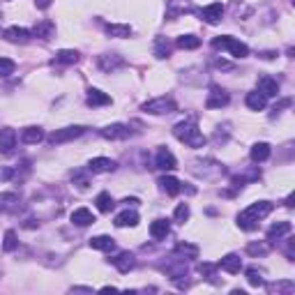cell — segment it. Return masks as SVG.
<instances>
[{
  "label": "cell",
  "instance_id": "cell-1",
  "mask_svg": "<svg viewBox=\"0 0 295 295\" xmlns=\"http://www.w3.org/2000/svg\"><path fill=\"white\" fill-rule=\"evenodd\" d=\"M270 212H272V203H270V201H258V203H251L247 210L240 212L238 224H240V228H245V231H254V228H258V221L263 219V217H268Z\"/></svg>",
  "mask_w": 295,
  "mask_h": 295
},
{
  "label": "cell",
  "instance_id": "cell-2",
  "mask_svg": "<svg viewBox=\"0 0 295 295\" xmlns=\"http://www.w3.org/2000/svg\"><path fill=\"white\" fill-rule=\"evenodd\" d=\"M173 136L178 141H182V143H187L189 148H203L205 141H208L203 136V132L196 127V122H191V120L178 122V125L173 127Z\"/></svg>",
  "mask_w": 295,
  "mask_h": 295
},
{
  "label": "cell",
  "instance_id": "cell-3",
  "mask_svg": "<svg viewBox=\"0 0 295 295\" xmlns=\"http://www.w3.org/2000/svg\"><path fill=\"white\" fill-rule=\"evenodd\" d=\"M212 46H215V49H226L233 58H247V55H249L247 44H242L240 40H233V37H215V40H212Z\"/></svg>",
  "mask_w": 295,
  "mask_h": 295
},
{
  "label": "cell",
  "instance_id": "cell-4",
  "mask_svg": "<svg viewBox=\"0 0 295 295\" xmlns=\"http://www.w3.org/2000/svg\"><path fill=\"white\" fill-rule=\"evenodd\" d=\"M85 129L88 127H83V125H74V127H62V129H55L53 134L49 136V143H67V141H74V139H79V136H83L85 134Z\"/></svg>",
  "mask_w": 295,
  "mask_h": 295
},
{
  "label": "cell",
  "instance_id": "cell-5",
  "mask_svg": "<svg viewBox=\"0 0 295 295\" xmlns=\"http://www.w3.org/2000/svg\"><path fill=\"white\" fill-rule=\"evenodd\" d=\"M141 109H143L145 113H152V115H166V113H173L175 111V102L169 100V97H159V100L145 102Z\"/></svg>",
  "mask_w": 295,
  "mask_h": 295
},
{
  "label": "cell",
  "instance_id": "cell-6",
  "mask_svg": "<svg viewBox=\"0 0 295 295\" xmlns=\"http://www.w3.org/2000/svg\"><path fill=\"white\" fill-rule=\"evenodd\" d=\"M221 14H224V5H221V3H212V5H208V7L201 10V19H203L205 23H210V25L219 23Z\"/></svg>",
  "mask_w": 295,
  "mask_h": 295
},
{
  "label": "cell",
  "instance_id": "cell-7",
  "mask_svg": "<svg viewBox=\"0 0 295 295\" xmlns=\"http://www.w3.org/2000/svg\"><path fill=\"white\" fill-rule=\"evenodd\" d=\"M100 134L104 136V139H109V141H122V139L129 136V129H127L125 125H120V122H113V125H106Z\"/></svg>",
  "mask_w": 295,
  "mask_h": 295
},
{
  "label": "cell",
  "instance_id": "cell-8",
  "mask_svg": "<svg viewBox=\"0 0 295 295\" xmlns=\"http://www.w3.org/2000/svg\"><path fill=\"white\" fill-rule=\"evenodd\" d=\"M14 148H16V132L10 129V127L0 129V152L3 155H10Z\"/></svg>",
  "mask_w": 295,
  "mask_h": 295
},
{
  "label": "cell",
  "instance_id": "cell-9",
  "mask_svg": "<svg viewBox=\"0 0 295 295\" xmlns=\"http://www.w3.org/2000/svg\"><path fill=\"white\" fill-rule=\"evenodd\" d=\"M155 166L161 171H173L175 166H178V161H175L173 152L166 150V148H159V152H157V159H155Z\"/></svg>",
  "mask_w": 295,
  "mask_h": 295
},
{
  "label": "cell",
  "instance_id": "cell-10",
  "mask_svg": "<svg viewBox=\"0 0 295 295\" xmlns=\"http://www.w3.org/2000/svg\"><path fill=\"white\" fill-rule=\"evenodd\" d=\"M115 161L109 159V157H95V159H90V164H88V171H92V173H109V171H115Z\"/></svg>",
  "mask_w": 295,
  "mask_h": 295
},
{
  "label": "cell",
  "instance_id": "cell-11",
  "mask_svg": "<svg viewBox=\"0 0 295 295\" xmlns=\"http://www.w3.org/2000/svg\"><path fill=\"white\" fill-rule=\"evenodd\" d=\"M228 104V95H226L224 90H219L217 85H212L210 88V97H208V102H205V106L208 109H221V106Z\"/></svg>",
  "mask_w": 295,
  "mask_h": 295
},
{
  "label": "cell",
  "instance_id": "cell-12",
  "mask_svg": "<svg viewBox=\"0 0 295 295\" xmlns=\"http://www.w3.org/2000/svg\"><path fill=\"white\" fill-rule=\"evenodd\" d=\"M219 268L224 272H228V275H238V272L242 270V260H240V256H238V254H228V256H224V258L219 260Z\"/></svg>",
  "mask_w": 295,
  "mask_h": 295
},
{
  "label": "cell",
  "instance_id": "cell-13",
  "mask_svg": "<svg viewBox=\"0 0 295 295\" xmlns=\"http://www.w3.org/2000/svg\"><path fill=\"white\" fill-rule=\"evenodd\" d=\"M5 40L12 42V44H25V42L30 40V32L25 30V28H19V25H12L5 30Z\"/></svg>",
  "mask_w": 295,
  "mask_h": 295
},
{
  "label": "cell",
  "instance_id": "cell-14",
  "mask_svg": "<svg viewBox=\"0 0 295 295\" xmlns=\"http://www.w3.org/2000/svg\"><path fill=\"white\" fill-rule=\"evenodd\" d=\"M113 260V265L118 268V270L122 272V275H127V272L132 270L136 265V260H134V254H129V251H120V254L115 256V258H111Z\"/></svg>",
  "mask_w": 295,
  "mask_h": 295
},
{
  "label": "cell",
  "instance_id": "cell-15",
  "mask_svg": "<svg viewBox=\"0 0 295 295\" xmlns=\"http://www.w3.org/2000/svg\"><path fill=\"white\" fill-rule=\"evenodd\" d=\"M290 231H293V224H290V221H277V224H272L270 231H268V240L277 242V240H281L286 233H290Z\"/></svg>",
  "mask_w": 295,
  "mask_h": 295
},
{
  "label": "cell",
  "instance_id": "cell-16",
  "mask_svg": "<svg viewBox=\"0 0 295 295\" xmlns=\"http://www.w3.org/2000/svg\"><path fill=\"white\" fill-rule=\"evenodd\" d=\"M258 92H263L265 97H277L279 95V83L272 76H260L258 79Z\"/></svg>",
  "mask_w": 295,
  "mask_h": 295
},
{
  "label": "cell",
  "instance_id": "cell-17",
  "mask_svg": "<svg viewBox=\"0 0 295 295\" xmlns=\"http://www.w3.org/2000/svg\"><path fill=\"white\" fill-rule=\"evenodd\" d=\"M159 187H161V189H164L169 196L180 194V189H182L180 180H178V178H173V175H161V178H159Z\"/></svg>",
  "mask_w": 295,
  "mask_h": 295
},
{
  "label": "cell",
  "instance_id": "cell-18",
  "mask_svg": "<svg viewBox=\"0 0 295 295\" xmlns=\"http://www.w3.org/2000/svg\"><path fill=\"white\" fill-rule=\"evenodd\" d=\"M72 221H74L76 226H90V224H95V215H92L88 208H79V210H74L72 212Z\"/></svg>",
  "mask_w": 295,
  "mask_h": 295
},
{
  "label": "cell",
  "instance_id": "cell-19",
  "mask_svg": "<svg viewBox=\"0 0 295 295\" xmlns=\"http://www.w3.org/2000/svg\"><path fill=\"white\" fill-rule=\"evenodd\" d=\"M32 35L35 37H42V40H51V37L55 35V23L53 21H40V23L35 25V30H32Z\"/></svg>",
  "mask_w": 295,
  "mask_h": 295
},
{
  "label": "cell",
  "instance_id": "cell-20",
  "mask_svg": "<svg viewBox=\"0 0 295 295\" xmlns=\"http://www.w3.org/2000/svg\"><path fill=\"white\" fill-rule=\"evenodd\" d=\"M169 231H171V226H169V221H166V219H155L150 224L152 240H164L166 235H169Z\"/></svg>",
  "mask_w": 295,
  "mask_h": 295
},
{
  "label": "cell",
  "instance_id": "cell-21",
  "mask_svg": "<svg viewBox=\"0 0 295 295\" xmlns=\"http://www.w3.org/2000/svg\"><path fill=\"white\" fill-rule=\"evenodd\" d=\"M90 247L100 251H111L115 249V240L111 235H97V238H90Z\"/></svg>",
  "mask_w": 295,
  "mask_h": 295
},
{
  "label": "cell",
  "instance_id": "cell-22",
  "mask_svg": "<svg viewBox=\"0 0 295 295\" xmlns=\"http://www.w3.org/2000/svg\"><path fill=\"white\" fill-rule=\"evenodd\" d=\"M265 104H268V97H265L263 92H258V90L247 92V106H249L251 111H263Z\"/></svg>",
  "mask_w": 295,
  "mask_h": 295
},
{
  "label": "cell",
  "instance_id": "cell-23",
  "mask_svg": "<svg viewBox=\"0 0 295 295\" xmlns=\"http://www.w3.org/2000/svg\"><path fill=\"white\" fill-rule=\"evenodd\" d=\"M42 139H44V132H42L40 127H25L23 134H21V141H23L25 145H35V143H40Z\"/></svg>",
  "mask_w": 295,
  "mask_h": 295
},
{
  "label": "cell",
  "instance_id": "cell-24",
  "mask_svg": "<svg viewBox=\"0 0 295 295\" xmlns=\"http://www.w3.org/2000/svg\"><path fill=\"white\" fill-rule=\"evenodd\" d=\"M106 104H111V97L106 92L97 90V88L88 90V106H106Z\"/></svg>",
  "mask_w": 295,
  "mask_h": 295
},
{
  "label": "cell",
  "instance_id": "cell-25",
  "mask_svg": "<svg viewBox=\"0 0 295 295\" xmlns=\"http://www.w3.org/2000/svg\"><path fill=\"white\" fill-rule=\"evenodd\" d=\"M118 228H125V226H136L139 224V215H136L134 210H125V212H120V215L115 217V221H113Z\"/></svg>",
  "mask_w": 295,
  "mask_h": 295
},
{
  "label": "cell",
  "instance_id": "cell-26",
  "mask_svg": "<svg viewBox=\"0 0 295 295\" xmlns=\"http://www.w3.org/2000/svg\"><path fill=\"white\" fill-rule=\"evenodd\" d=\"M106 32H109L111 37H120V40H125V37H129V35H132V25L109 23V25H106Z\"/></svg>",
  "mask_w": 295,
  "mask_h": 295
},
{
  "label": "cell",
  "instance_id": "cell-27",
  "mask_svg": "<svg viewBox=\"0 0 295 295\" xmlns=\"http://www.w3.org/2000/svg\"><path fill=\"white\" fill-rule=\"evenodd\" d=\"M270 157V145L268 143H256L254 148H251V159L258 164V161H265Z\"/></svg>",
  "mask_w": 295,
  "mask_h": 295
},
{
  "label": "cell",
  "instance_id": "cell-28",
  "mask_svg": "<svg viewBox=\"0 0 295 295\" xmlns=\"http://www.w3.org/2000/svg\"><path fill=\"white\" fill-rule=\"evenodd\" d=\"M95 203H97V208H100V212H111L113 210V205H115L109 191H102V194L95 199Z\"/></svg>",
  "mask_w": 295,
  "mask_h": 295
},
{
  "label": "cell",
  "instance_id": "cell-29",
  "mask_svg": "<svg viewBox=\"0 0 295 295\" xmlns=\"http://www.w3.org/2000/svg\"><path fill=\"white\" fill-rule=\"evenodd\" d=\"M79 60V53L76 51H70V49H62L58 51V55H55V62H62V65H72V62Z\"/></svg>",
  "mask_w": 295,
  "mask_h": 295
},
{
  "label": "cell",
  "instance_id": "cell-30",
  "mask_svg": "<svg viewBox=\"0 0 295 295\" xmlns=\"http://www.w3.org/2000/svg\"><path fill=\"white\" fill-rule=\"evenodd\" d=\"M178 46L180 49H199L201 40L196 35H182V37H178Z\"/></svg>",
  "mask_w": 295,
  "mask_h": 295
},
{
  "label": "cell",
  "instance_id": "cell-31",
  "mask_svg": "<svg viewBox=\"0 0 295 295\" xmlns=\"http://www.w3.org/2000/svg\"><path fill=\"white\" fill-rule=\"evenodd\" d=\"M175 251L182 254V256H189V258H196V256H199V247L189 245V242H180V245H175Z\"/></svg>",
  "mask_w": 295,
  "mask_h": 295
},
{
  "label": "cell",
  "instance_id": "cell-32",
  "mask_svg": "<svg viewBox=\"0 0 295 295\" xmlns=\"http://www.w3.org/2000/svg\"><path fill=\"white\" fill-rule=\"evenodd\" d=\"M247 281H249L251 286H256V288H258V286H263V272L260 270H256V268H247Z\"/></svg>",
  "mask_w": 295,
  "mask_h": 295
},
{
  "label": "cell",
  "instance_id": "cell-33",
  "mask_svg": "<svg viewBox=\"0 0 295 295\" xmlns=\"http://www.w3.org/2000/svg\"><path fill=\"white\" fill-rule=\"evenodd\" d=\"M19 247V238H16L14 231H7L5 233V240H3V249L5 251H14Z\"/></svg>",
  "mask_w": 295,
  "mask_h": 295
},
{
  "label": "cell",
  "instance_id": "cell-34",
  "mask_svg": "<svg viewBox=\"0 0 295 295\" xmlns=\"http://www.w3.org/2000/svg\"><path fill=\"white\" fill-rule=\"evenodd\" d=\"M187 219H189V205L180 203L178 208H175V221H178V224H185Z\"/></svg>",
  "mask_w": 295,
  "mask_h": 295
},
{
  "label": "cell",
  "instance_id": "cell-35",
  "mask_svg": "<svg viewBox=\"0 0 295 295\" xmlns=\"http://www.w3.org/2000/svg\"><path fill=\"white\" fill-rule=\"evenodd\" d=\"M247 251H249L251 256H263L270 251V247L263 245V242H251V245H247Z\"/></svg>",
  "mask_w": 295,
  "mask_h": 295
},
{
  "label": "cell",
  "instance_id": "cell-36",
  "mask_svg": "<svg viewBox=\"0 0 295 295\" xmlns=\"http://www.w3.org/2000/svg\"><path fill=\"white\" fill-rule=\"evenodd\" d=\"M14 70H16L14 60H10V58H0V76H10V74H14Z\"/></svg>",
  "mask_w": 295,
  "mask_h": 295
},
{
  "label": "cell",
  "instance_id": "cell-37",
  "mask_svg": "<svg viewBox=\"0 0 295 295\" xmlns=\"http://www.w3.org/2000/svg\"><path fill=\"white\" fill-rule=\"evenodd\" d=\"M100 65H102V70H104V72H111L113 67H120L122 60H120V58H111V60H109V58H102Z\"/></svg>",
  "mask_w": 295,
  "mask_h": 295
},
{
  "label": "cell",
  "instance_id": "cell-38",
  "mask_svg": "<svg viewBox=\"0 0 295 295\" xmlns=\"http://www.w3.org/2000/svg\"><path fill=\"white\" fill-rule=\"evenodd\" d=\"M72 180L79 182V189H85V187L90 185V180H88V178H85L81 171H72Z\"/></svg>",
  "mask_w": 295,
  "mask_h": 295
},
{
  "label": "cell",
  "instance_id": "cell-39",
  "mask_svg": "<svg viewBox=\"0 0 295 295\" xmlns=\"http://www.w3.org/2000/svg\"><path fill=\"white\" fill-rule=\"evenodd\" d=\"M199 270H201V275H208V277H212V275H215V270H217V265H210V263H201V265H199Z\"/></svg>",
  "mask_w": 295,
  "mask_h": 295
},
{
  "label": "cell",
  "instance_id": "cell-40",
  "mask_svg": "<svg viewBox=\"0 0 295 295\" xmlns=\"http://www.w3.org/2000/svg\"><path fill=\"white\" fill-rule=\"evenodd\" d=\"M35 5H37V10H46L51 5V0H35Z\"/></svg>",
  "mask_w": 295,
  "mask_h": 295
},
{
  "label": "cell",
  "instance_id": "cell-41",
  "mask_svg": "<svg viewBox=\"0 0 295 295\" xmlns=\"http://www.w3.org/2000/svg\"><path fill=\"white\" fill-rule=\"evenodd\" d=\"M122 203H127V205H136V203H139V199H125Z\"/></svg>",
  "mask_w": 295,
  "mask_h": 295
},
{
  "label": "cell",
  "instance_id": "cell-42",
  "mask_svg": "<svg viewBox=\"0 0 295 295\" xmlns=\"http://www.w3.org/2000/svg\"><path fill=\"white\" fill-rule=\"evenodd\" d=\"M286 205H288V208H293V194H288V199H286Z\"/></svg>",
  "mask_w": 295,
  "mask_h": 295
}]
</instances>
